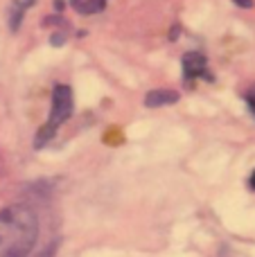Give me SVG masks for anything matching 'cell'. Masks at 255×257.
I'll list each match as a JSON object with an SVG mask.
<instances>
[{"mask_svg": "<svg viewBox=\"0 0 255 257\" xmlns=\"http://www.w3.org/2000/svg\"><path fill=\"white\" fill-rule=\"evenodd\" d=\"M208 70V63H206V57L201 52H188L183 57V75L185 79H194V77H201L206 75Z\"/></svg>", "mask_w": 255, "mask_h": 257, "instance_id": "cell-3", "label": "cell"}, {"mask_svg": "<svg viewBox=\"0 0 255 257\" xmlns=\"http://www.w3.org/2000/svg\"><path fill=\"white\" fill-rule=\"evenodd\" d=\"M248 185H251V190L255 192V172L251 174V178H248Z\"/></svg>", "mask_w": 255, "mask_h": 257, "instance_id": "cell-6", "label": "cell"}, {"mask_svg": "<svg viewBox=\"0 0 255 257\" xmlns=\"http://www.w3.org/2000/svg\"><path fill=\"white\" fill-rule=\"evenodd\" d=\"M70 115H72V90H70V86H66V84L54 86L50 117H48V122H45V126L41 128V131L36 133V138H34L36 149H41V147L48 145V142L52 140L54 133L59 131V126H61Z\"/></svg>", "mask_w": 255, "mask_h": 257, "instance_id": "cell-2", "label": "cell"}, {"mask_svg": "<svg viewBox=\"0 0 255 257\" xmlns=\"http://www.w3.org/2000/svg\"><path fill=\"white\" fill-rule=\"evenodd\" d=\"M237 5H242V7H251V0H235Z\"/></svg>", "mask_w": 255, "mask_h": 257, "instance_id": "cell-7", "label": "cell"}, {"mask_svg": "<svg viewBox=\"0 0 255 257\" xmlns=\"http://www.w3.org/2000/svg\"><path fill=\"white\" fill-rule=\"evenodd\" d=\"M179 102V93L176 90H167V88H154L147 93L145 104L149 108H161V106H170V104Z\"/></svg>", "mask_w": 255, "mask_h": 257, "instance_id": "cell-4", "label": "cell"}, {"mask_svg": "<svg viewBox=\"0 0 255 257\" xmlns=\"http://www.w3.org/2000/svg\"><path fill=\"white\" fill-rule=\"evenodd\" d=\"M39 241V217L30 205L12 203L0 210V257H30Z\"/></svg>", "mask_w": 255, "mask_h": 257, "instance_id": "cell-1", "label": "cell"}, {"mask_svg": "<svg viewBox=\"0 0 255 257\" xmlns=\"http://www.w3.org/2000/svg\"><path fill=\"white\" fill-rule=\"evenodd\" d=\"M72 7L79 14H97L104 9V0H72Z\"/></svg>", "mask_w": 255, "mask_h": 257, "instance_id": "cell-5", "label": "cell"}]
</instances>
